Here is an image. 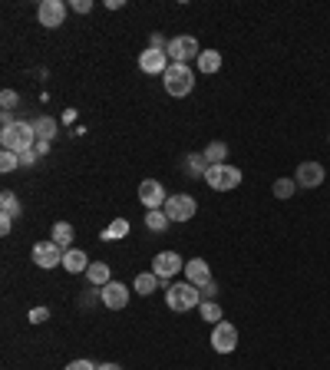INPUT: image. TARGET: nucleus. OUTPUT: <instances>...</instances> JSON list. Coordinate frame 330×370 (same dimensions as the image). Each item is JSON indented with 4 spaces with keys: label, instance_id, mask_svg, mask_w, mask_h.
I'll return each instance as SVG.
<instances>
[{
    "label": "nucleus",
    "instance_id": "f257e3e1",
    "mask_svg": "<svg viewBox=\"0 0 330 370\" xmlns=\"http://www.w3.org/2000/svg\"><path fill=\"white\" fill-rule=\"evenodd\" d=\"M0 146L7 152H17V156H23V152H30L33 146H37V129H33V123H13L7 126L4 133H0Z\"/></svg>",
    "mask_w": 330,
    "mask_h": 370
},
{
    "label": "nucleus",
    "instance_id": "f03ea898",
    "mask_svg": "<svg viewBox=\"0 0 330 370\" xmlns=\"http://www.w3.org/2000/svg\"><path fill=\"white\" fill-rule=\"evenodd\" d=\"M162 80H165V93L175 96V99L189 96L192 86H195V73H192V67H185V63H172V67L162 73Z\"/></svg>",
    "mask_w": 330,
    "mask_h": 370
},
{
    "label": "nucleus",
    "instance_id": "7ed1b4c3",
    "mask_svg": "<svg viewBox=\"0 0 330 370\" xmlns=\"http://www.w3.org/2000/svg\"><path fill=\"white\" fill-rule=\"evenodd\" d=\"M165 304H169L172 311H192V308H198L202 304V291H198L195 285H189V281H179V285H169L165 288Z\"/></svg>",
    "mask_w": 330,
    "mask_h": 370
},
{
    "label": "nucleus",
    "instance_id": "20e7f679",
    "mask_svg": "<svg viewBox=\"0 0 330 370\" xmlns=\"http://www.w3.org/2000/svg\"><path fill=\"white\" fill-rule=\"evenodd\" d=\"M205 185H211L215 192H235L241 185V169L238 165H208Z\"/></svg>",
    "mask_w": 330,
    "mask_h": 370
},
{
    "label": "nucleus",
    "instance_id": "39448f33",
    "mask_svg": "<svg viewBox=\"0 0 330 370\" xmlns=\"http://www.w3.org/2000/svg\"><path fill=\"white\" fill-rule=\"evenodd\" d=\"M63 248L57 245V241H53V238H50V241H37V245H33V265L37 268H43V271H50V268H63Z\"/></svg>",
    "mask_w": 330,
    "mask_h": 370
},
{
    "label": "nucleus",
    "instance_id": "423d86ee",
    "mask_svg": "<svg viewBox=\"0 0 330 370\" xmlns=\"http://www.w3.org/2000/svg\"><path fill=\"white\" fill-rule=\"evenodd\" d=\"M179 271H185V261H182L179 251H159V255L152 258V275L162 278V281L175 278Z\"/></svg>",
    "mask_w": 330,
    "mask_h": 370
},
{
    "label": "nucleus",
    "instance_id": "0eeeda50",
    "mask_svg": "<svg viewBox=\"0 0 330 370\" xmlns=\"http://www.w3.org/2000/svg\"><path fill=\"white\" fill-rule=\"evenodd\" d=\"M162 212L169 215V222H189V219H195L198 202L192 195H169V202H165Z\"/></svg>",
    "mask_w": 330,
    "mask_h": 370
},
{
    "label": "nucleus",
    "instance_id": "6e6552de",
    "mask_svg": "<svg viewBox=\"0 0 330 370\" xmlns=\"http://www.w3.org/2000/svg\"><path fill=\"white\" fill-rule=\"evenodd\" d=\"M165 53H169L172 63H185L189 67V60H198L202 47H198L195 37H175V40H169V50Z\"/></svg>",
    "mask_w": 330,
    "mask_h": 370
},
{
    "label": "nucleus",
    "instance_id": "1a4fd4ad",
    "mask_svg": "<svg viewBox=\"0 0 330 370\" xmlns=\"http://www.w3.org/2000/svg\"><path fill=\"white\" fill-rule=\"evenodd\" d=\"M211 347L218 354H231L238 347V327L231 321H221L211 327Z\"/></svg>",
    "mask_w": 330,
    "mask_h": 370
},
{
    "label": "nucleus",
    "instance_id": "9d476101",
    "mask_svg": "<svg viewBox=\"0 0 330 370\" xmlns=\"http://www.w3.org/2000/svg\"><path fill=\"white\" fill-rule=\"evenodd\" d=\"M324 179H327V172H324L321 162H301L297 165V175H294L297 189H321Z\"/></svg>",
    "mask_w": 330,
    "mask_h": 370
},
{
    "label": "nucleus",
    "instance_id": "9b49d317",
    "mask_svg": "<svg viewBox=\"0 0 330 370\" xmlns=\"http://www.w3.org/2000/svg\"><path fill=\"white\" fill-rule=\"evenodd\" d=\"M139 202L145 205V212H152V209H165L169 195H165V189H162V182L145 179V182H139Z\"/></svg>",
    "mask_w": 330,
    "mask_h": 370
},
{
    "label": "nucleus",
    "instance_id": "f8f14e48",
    "mask_svg": "<svg viewBox=\"0 0 330 370\" xmlns=\"http://www.w3.org/2000/svg\"><path fill=\"white\" fill-rule=\"evenodd\" d=\"M169 67H172V60H169V53H165V50L145 47V50L139 53V70H142V73L155 76V73H165Z\"/></svg>",
    "mask_w": 330,
    "mask_h": 370
},
{
    "label": "nucleus",
    "instance_id": "ddd939ff",
    "mask_svg": "<svg viewBox=\"0 0 330 370\" xmlns=\"http://www.w3.org/2000/svg\"><path fill=\"white\" fill-rule=\"evenodd\" d=\"M37 17H40V23H43L47 30L63 27L66 4H63V0H43V4H40V10H37Z\"/></svg>",
    "mask_w": 330,
    "mask_h": 370
},
{
    "label": "nucleus",
    "instance_id": "4468645a",
    "mask_svg": "<svg viewBox=\"0 0 330 370\" xmlns=\"http://www.w3.org/2000/svg\"><path fill=\"white\" fill-rule=\"evenodd\" d=\"M99 298H103V304L109 311H123L126 304H129V291H126V285H119V281H109L106 288H99Z\"/></svg>",
    "mask_w": 330,
    "mask_h": 370
},
{
    "label": "nucleus",
    "instance_id": "2eb2a0df",
    "mask_svg": "<svg viewBox=\"0 0 330 370\" xmlns=\"http://www.w3.org/2000/svg\"><path fill=\"white\" fill-rule=\"evenodd\" d=\"M185 278H189V285L205 288L208 281H211V271H208L205 258H192V261H185Z\"/></svg>",
    "mask_w": 330,
    "mask_h": 370
},
{
    "label": "nucleus",
    "instance_id": "dca6fc26",
    "mask_svg": "<svg viewBox=\"0 0 330 370\" xmlns=\"http://www.w3.org/2000/svg\"><path fill=\"white\" fill-rule=\"evenodd\" d=\"M89 265H93V261H89V255H86L83 248H66L63 268L70 271V275H86V268Z\"/></svg>",
    "mask_w": 330,
    "mask_h": 370
},
{
    "label": "nucleus",
    "instance_id": "f3484780",
    "mask_svg": "<svg viewBox=\"0 0 330 370\" xmlns=\"http://www.w3.org/2000/svg\"><path fill=\"white\" fill-rule=\"evenodd\" d=\"M86 281L96 288H106L109 281H113V275H109V265L106 261H93V265L86 268Z\"/></svg>",
    "mask_w": 330,
    "mask_h": 370
},
{
    "label": "nucleus",
    "instance_id": "a211bd4d",
    "mask_svg": "<svg viewBox=\"0 0 330 370\" xmlns=\"http://www.w3.org/2000/svg\"><path fill=\"white\" fill-rule=\"evenodd\" d=\"M195 63H198V73H218L221 70V53L218 50H202Z\"/></svg>",
    "mask_w": 330,
    "mask_h": 370
},
{
    "label": "nucleus",
    "instance_id": "6ab92c4d",
    "mask_svg": "<svg viewBox=\"0 0 330 370\" xmlns=\"http://www.w3.org/2000/svg\"><path fill=\"white\" fill-rule=\"evenodd\" d=\"M129 235V219H113L109 225L103 228V241H119V238H126Z\"/></svg>",
    "mask_w": 330,
    "mask_h": 370
},
{
    "label": "nucleus",
    "instance_id": "aec40b11",
    "mask_svg": "<svg viewBox=\"0 0 330 370\" xmlns=\"http://www.w3.org/2000/svg\"><path fill=\"white\" fill-rule=\"evenodd\" d=\"M33 129H37V139H47V143L57 139V119H53V116H40V119H33Z\"/></svg>",
    "mask_w": 330,
    "mask_h": 370
},
{
    "label": "nucleus",
    "instance_id": "412c9836",
    "mask_svg": "<svg viewBox=\"0 0 330 370\" xmlns=\"http://www.w3.org/2000/svg\"><path fill=\"white\" fill-rule=\"evenodd\" d=\"M198 314H202V321L205 324H221V317H225V311H221V304H215V301H202L198 304Z\"/></svg>",
    "mask_w": 330,
    "mask_h": 370
},
{
    "label": "nucleus",
    "instance_id": "4be33fe9",
    "mask_svg": "<svg viewBox=\"0 0 330 370\" xmlns=\"http://www.w3.org/2000/svg\"><path fill=\"white\" fill-rule=\"evenodd\" d=\"M50 238H53V241H57V245L66 251V248L73 245V225H70V222H57L53 232H50Z\"/></svg>",
    "mask_w": 330,
    "mask_h": 370
},
{
    "label": "nucleus",
    "instance_id": "5701e85b",
    "mask_svg": "<svg viewBox=\"0 0 330 370\" xmlns=\"http://www.w3.org/2000/svg\"><path fill=\"white\" fill-rule=\"evenodd\" d=\"M162 281L155 275H152V271H145V275H139L136 278V285H132V291H136V295H142V298H149L152 291H155V288H159Z\"/></svg>",
    "mask_w": 330,
    "mask_h": 370
},
{
    "label": "nucleus",
    "instance_id": "b1692460",
    "mask_svg": "<svg viewBox=\"0 0 330 370\" xmlns=\"http://www.w3.org/2000/svg\"><path fill=\"white\" fill-rule=\"evenodd\" d=\"M185 172H189V175H195V179H205V172H208L205 152H195V156H189V159H185Z\"/></svg>",
    "mask_w": 330,
    "mask_h": 370
},
{
    "label": "nucleus",
    "instance_id": "393cba45",
    "mask_svg": "<svg viewBox=\"0 0 330 370\" xmlns=\"http://www.w3.org/2000/svg\"><path fill=\"white\" fill-rule=\"evenodd\" d=\"M169 225H172V222H169V215H165L162 209L145 212V228H149V232H165Z\"/></svg>",
    "mask_w": 330,
    "mask_h": 370
},
{
    "label": "nucleus",
    "instance_id": "a878e982",
    "mask_svg": "<svg viewBox=\"0 0 330 370\" xmlns=\"http://www.w3.org/2000/svg\"><path fill=\"white\" fill-rule=\"evenodd\" d=\"M0 209H4L0 215H7V219H17V215H20V199H17V195H13L10 189H4V195H0Z\"/></svg>",
    "mask_w": 330,
    "mask_h": 370
},
{
    "label": "nucleus",
    "instance_id": "bb28decb",
    "mask_svg": "<svg viewBox=\"0 0 330 370\" xmlns=\"http://www.w3.org/2000/svg\"><path fill=\"white\" fill-rule=\"evenodd\" d=\"M225 156H228L225 143H208L205 146V162L208 165H225Z\"/></svg>",
    "mask_w": 330,
    "mask_h": 370
},
{
    "label": "nucleus",
    "instance_id": "cd10ccee",
    "mask_svg": "<svg viewBox=\"0 0 330 370\" xmlns=\"http://www.w3.org/2000/svg\"><path fill=\"white\" fill-rule=\"evenodd\" d=\"M271 192H274V199H291L294 192H297V182L294 179H277L271 185Z\"/></svg>",
    "mask_w": 330,
    "mask_h": 370
},
{
    "label": "nucleus",
    "instance_id": "c85d7f7f",
    "mask_svg": "<svg viewBox=\"0 0 330 370\" xmlns=\"http://www.w3.org/2000/svg\"><path fill=\"white\" fill-rule=\"evenodd\" d=\"M17 165H20V156H17V152H7V149L0 152V172H4V175H10V172L17 169Z\"/></svg>",
    "mask_w": 330,
    "mask_h": 370
},
{
    "label": "nucleus",
    "instance_id": "c756f323",
    "mask_svg": "<svg viewBox=\"0 0 330 370\" xmlns=\"http://www.w3.org/2000/svg\"><path fill=\"white\" fill-rule=\"evenodd\" d=\"M0 103H4V113H10V109L17 106V93H13V89H4V93H0Z\"/></svg>",
    "mask_w": 330,
    "mask_h": 370
},
{
    "label": "nucleus",
    "instance_id": "7c9ffc66",
    "mask_svg": "<svg viewBox=\"0 0 330 370\" xmlns=\"http://www.w3.org/2000/svg\"><path fill=\"white\" fill-rule=\"evenodd\" d=\"M27 317H30V324H43V321L50 317V311H47V308H33V311L27 314Z\"/></svg>",
    "mask_w": 330,
    "mask_h": 370
},
{
    "label": "nucleus",
    "instance_id": "2f4dec72",
    "mask_svg": "<svg viewBox=\"0 0 330 370\" xmlns=\"http://www.w3.org/2000/svg\"><path fill=\"white\" fill-rule=\"evenodd\" d=\"M66 370H96V364H93V361H86V357H79V361L66 364Z\"/></svg>",
    "mask_w": 330,
    "mask_h": 370
},
{
    "label": "nucleus",
    "instance_id": "473e14b6",
    "mask_svg": "<svg viewBox=\"0 0 330 370\" xmlns=\"http://www.w3.org/2000/svg\"><path fill=\"white\" fill-rule=\"evenodd\" d=\"M198 291H202V298H205V301H211V298L218 295V285H215V281H208V285H205V288H198Z\"/></svg>",
    "mask_w": 330,
    "mask_h": 370
},
{
    "label": "nucleus",
    "instance_id": "72a5a7b5",
    "mask_svg": "<svg viewBox=\"0 0 330 370\" xmlns=\"http://www.w3.org/2000/svg\"><path fill=\"white\" fill-rule=\"evenodd\" d=\"M73 10L76 13H89L93 10V0H73Z\"/></svg>",
    "mask_w": 330,
    "mask_h": 370
},
{
    "label": "nucleus",
    "instance_id": "f704fd0d",
    "mask_svg": "<svg viewBox=\"0 0 330 370\" xmlns=\"http://www.w3.org/2000/svg\"><path fill=\"white\" fill-rule=\"evenodd\" d=\"M37 159H40V156H37L33 149H30V152H23V156H20V165H33Z\"/></svg>",
    "mask_w": 330,
    "mask_h": 370
},
{
    "label": "nucleus",
    "instance_id": "c9c22d12",
    "mask_svg": "<svg viewBox=\"0 0 330 370\" xmlns=\"http://www.w3.org/2000/svg\"><path fill=\"white\" fill-rule=\"evenodd\" d=\"M10 228H13V219H7V215H0V235H10Z\"/></svg>",
    "mask_w": 330,
    "mask_h": 370
},
{
    "label": "nucleus",
    "instance_id": "e433bc0d",
    "mask_svg": "<svg viewBox=\"0 0 330 370\" xmlns=\"http://www.w3.org/2000/svg\"><path fill=\"white\" fill-rule=\"evenodd\" d=\"M33 152H37V156H47V152H50V143H47V139H37V146H33Z\"/></svg>",
    "mask_w": 330,
    "mask_h": 370
},
{
    "label": "nucleus",
    "instance_id": "4c0bfd02",
    "mask_svg": "<svg viewBox=\"0 0 330 370\" xmlns=\"http://www.w3.org/2000/svg\"><path fill=\"white\" fill-rule=\"evenodd\" d=\"M96 370H123V367H119V364H113V361H109V364H99V367H96Z\"/></svg>",
    "mask_w": 330,
    "mask_h": 370
},
{
    "label": "nucleus",
    "instance_id": "58836bf2",
    "mask_svg": "<svg viewBox=\"0 0 330 370\" xmlns=\"http://www.w3.org/2000/svg\"><path fill=\"white\" fill-rule=\"evenodd\" d=\"M327 139H330V136H327Z\"/></svg>",
    "mask_w": 330,
    "mask_h": 370
}]
</instances>
